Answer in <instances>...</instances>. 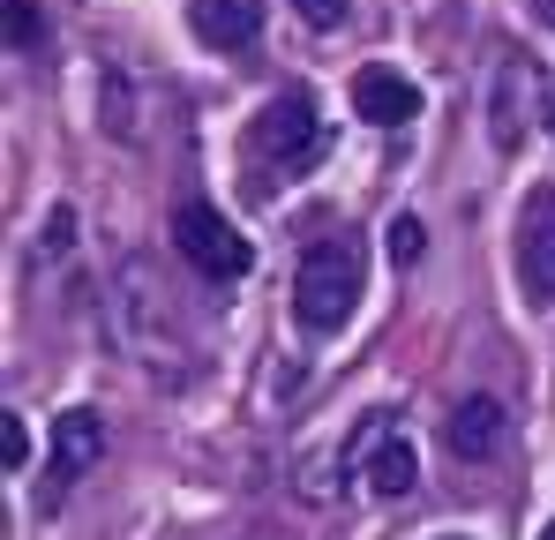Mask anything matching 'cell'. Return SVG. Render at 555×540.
Returning <instances> with one entry per match:
<instances>
[{"label": "cell", "mask_w": 555, "mask_h": 540, "mask_svg": "<svg viewBox=\"0 0 555 540\" xmlns=\"http://www.w3.org/2000/svg\"><path fill=\"white\" fill-rule=\"evenodd\" d=\"M361 241L353 233H323V241H308V256L293 270V316H300V331H315V338H331V331H346L353 323V308H361Z\"/></svg>", "instance_id": "cell-1"}, {"label": "cell", "mask_w": 555, "mask_h": 540, "mask_svg": "<svg viewBox=\"0 0 555 540\" xmlns=\"http://www.w3.org/2000/svg\"><path fill=\"white\" fill-rule=\"evenodd\" d=\"M173 248L203 278H248V263H256V248L241 241V226L225 210H210V203H181L173 210Z\"/></svg>", "instance_id": "cell-2"}, {"label": "cell", "mask_w": 555, "mask_h": 540, "mask_svg": "<svg viewBox=\"0 0 555 540\" xmlns=\"http://www.w3.org/2000/svg\"><path fill=\"white\" fill-rule=\"evenodd\" d=\"M256 151L271 158V166H315V151H323V113H315V98L308 90H285L271 98L263 113H256Z\"/></svg>", "instance_id": "cell-3"}, {"label": "cell", "mask_w": 555, "mask_h": 540, "mask_svg": "<svg viewBox=\"0 0 555 540\" xmlns=\"http://www.w3.org/2000/svg\"><path fill=\"white\" fill-rule=\"evenodd\" d=\"M98 450H105V421H98L91 406H68V413L53 421V458H46V496H53V503L98 465Z\"/></svg>", "instance_id": "cell-4"}, {"label": "cell", "mask_w": 555, "mask_h": 540, "mask_svg": "<svg viewBox=\"0 0 555 540\" xmlns=\"http://www.w3.org/2000/svg\"><path fill=\"white\" fill-rule=\"evenodd\" d=\"M443 443H451V458H465V465L495 458V450H503V406H495V398H459L451 421H443Z\"/></svg>", "instance_id": "cell-5"}, {"label": "cell", "mask_w": 555, "mask_h": 540, "mask_svg": "<svg viewBox=\"0 0 555 540\" xmlns=\"http://www.w3.org/2000/svg\"><path fill=\"white\" fill-rule=\"evenodd\" d=\"M188 15H195V38L218 46V53L256 46V30H263V0H195Z\"/></svg>", "instance_id": "cell-6"}, {"label": "cell", "mask_w": 555, "mask_h": 540, "mask_svg": "<svg viewBox=\"0 0 555 540\" xmlns=\"http://www.w3.org/2000/svg\"><path fill=\"white\" fill-rule=\"evenodd\" d=\"M353 105H361V120H375V128H405L421 113V98H413V83L398 68H361L353 76Z\"/></svg>", "instance_id": "cell-7"}, {"label": "cell", "mask_w": 555, "mask_h": 540, "mask_svg": "<svg viewBox=\"0 0 555 540\" xmlns=\"http://www.w3.org/2000/svg\"><path fill=\"white\" fill-rule=\"evenodd\" d=\"M518 278L533 300H555V218L526 226V248H518Z\"/></svg>", "instance_id": "cell-8"}, {"label": "cell", "mask_w": 555, "mask_h": 540, "mask_svg": "<svg viewBox=\"0 0 555 540\" xmlns=\"http://www.w3.org/2000/svg\"><path fill=\"white\" fill-rule=\"evenodd\" d=\"M361 473H369L375 496H405V488L421 480V458H413V443H398V436H390V443L369 450V465H361Z\"/></svg>", "instance_id": "cell-9"}, {"label": "cell", "mask_w": 555, "mask_h": 540, "mask_svg": "<svg viewBox=\"0 0 555 540\" xmlns=\"http://www.w3.org/2000/svg\"><path fill=\"white\" fill-rule=\"evenodd\" d=\"M421 248H428L421 218H413V210H405V218H390V263H421Z\"/></svg>", "instance_id": "cell-10"}, {"label": "cell", "mask_w": 555, "mask_h": 540, "mask_svg": "<svg viewBox=\"0 0 555 540\" xmlns=\"http://www.w3.org/2000/svg\"><path fill=\"white\" fill-rule=\"evenodd\" d=\"M0 465H8V473H23V465H30V428H23L15 413L0 421Z\"/></svg>", "instance_id": "cell-11"}, {"label": "cell", "mask_w": 555, "mask_h": 540, "mask_svg": "<svg viewBox=\"0 0 555 540\" xmlns=\"http://www.w3.org/2000/svg\"><path fill=\"white\" fill-rule=\"evenodd\" d=\"M8 38L15 46H38V8L30 0H8Z\"/></svg>", "instance_id": "cell-12"}, {"label": "cell", "mask_w": 555, "mask_h": 540, "mask_svg": "<svg viewBox=\"0 0 555 540\" xmlns=\"http://www.w3.org/2000/svg\"><path fill=\"white\" fill-rule=\"evenodd\" d=\"M300 8V23H315V30H338L346 23V0H293Z\"/></svg>", "instance_id": "cell-13"}, {"label": "cell", "mask_w": 555, "mask_h": 540, "mask_svg": "<svg viewBox=\"0 0 555 540\" xmlns=\"http://www.w3.org/2000/svg\"><path fill=\"white\" fill-rule=\"evenodd\" d=\"M68 233H76V218H68V210H53V218H46V248H68Z\"/></svg>", "instance_id": "cell-14"}, {"label": "cell", "mask_w": 555, "mask_h": 540, "mask_svg": "<svg viewBox=\"0 0 555 540\" xmlns=\"http://www.w3.org/2000/svg\"><path fill=\"white\" fill-rule=\"evenodd\" d=\"M541 15H548V23H555V0H541Z\"/></svg>", "instance_id": "cell-15"}, {"label": "cell", "mask_w": 555, "mask_h": 540, "mask_svg": "<svg viewBox=\"0 0 555 540\" xmlns=\"http://www.w3.org/2000/svg\"><path fill=\"white\" fill-rule=\"evenodd\" d=\"M541 540H555V518H548V526H541Z\"/></svg>", "instance_id": "cell-16"}]
</instances>
